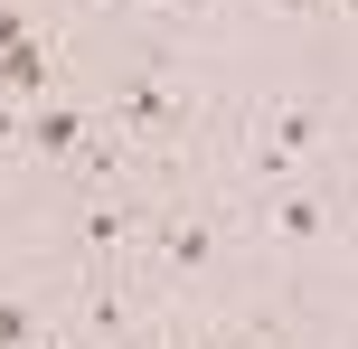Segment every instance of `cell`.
<instances>
[{"mask_svg":"<svg viewBox=\"0 0 358 349\" xmlns=\"http://www.w3.org/2000/svg\"><path fill=\"white\" fill-rule=\"evenodd\" d=\"M94 132H104V113H94V94L66 76V85H48L38 104H19V170H29L38 189H57L94 151Z\"/></svg>","mask_w":358,"mask_h":349,"instance_id":"2","label":"cell"},{"mask_svg":"<svg viewBox=\"0 0 358 349\" xmlns=\"http://www.w3.org/2000/svg\"><path fill=\"white\" fill-rule=\"evenodd\" d=\"M330 10H349V0H330Z\"/></svg>","mask_w":358,"mask_h":349,"instance_id":"3","label":"cell"},{"mask_svg":"<svg viewBox=\"0 0 358 349\" xmlns=\"http://www.w3.org/2000/svg\"><path fill=\"white\" fill-rule=\"evenodd\" d=\"M132 293L170 302V312H217L227 293H245V199L217 189L208 170L161 180L132 236Z\"/></svg>","mask_w":358,"mask_h":349,"instance_id":"1","label":"cell"}]
</instances>
